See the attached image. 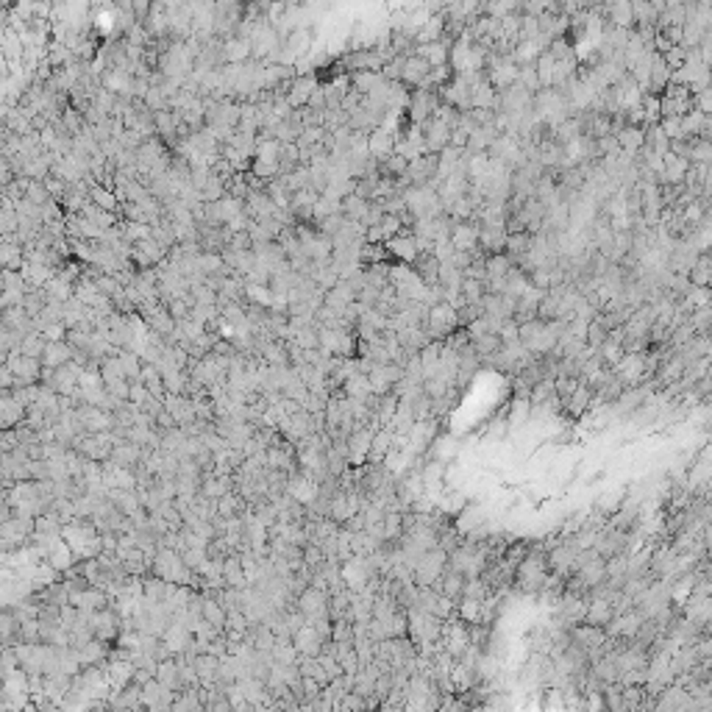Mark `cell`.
<instances>
[{"instance_id": "d4e9b609", "label": "cell", "mask_w": 712, "mask_h": 712, "mask_svg": "<svg viewBox=\"0 0 712 712\" xmlns=\"http://www.w3.org/2000/svg\"><path fill=\"white\" fill-rule=\"evenodd\" d=\"M150 398H153V392L148 390V384H145V381H131V392H128V401H131V404L145 407Z\"/></svg>"}, {"instance_id": "4316f807", "label": "cell", "mask_w": 712, "mask_h": 712, "mask_svg": "<svg viewBox=\"0 0 712 712\" xmlns=\"http://www.w3.org/2000/svg\"><path fill=\"white\" fill-rule=\"evenodd\" d=\"M618 142L623 145V148H629V150H635V148H640L643 145V137H640V131H635V128H626L621 137H618Z\"/></svg>"}, {"instance_id": "8fae6325", "label": "cell", "mask_w": 712, "mask_h": 712, "mask_svg": "<svg viewBox=\"0 0 712 712\" xmlns=\"http://www.w3.org/2000/svg\"><path fill=\"white\" fill-rule=\"evenodd\" d=\"M192 662H195V668H198L200 684H220V662H223V657H215V654L203 651V654H198Z\"/></svg>"}, {"instance_id": "ba28073f", "label": "cell", "mask_w": 712, "mask_h": 712, "mask_svg": "<svg viewBox=\"0 0 712 712\" xmlns=\"http://www.w3.org/2000/svg\"><path fill=\"white\" fill-rule=\"evenodd\" d=\"M73 356L75 348L67 339H50L47 348H45V356H42V365L45 368H62V365H70Z\"/></svg>"}, {"instance_id": "603a6c76", "label": "cell", "mask_w": 712, "mask_h": 712, "mask_svg": "<svg viewBox=\"0 0 712 712\" xmlns=\"http://www.w3.org/2000/svg\"><path fill=\"white\" fill-rule=\"evenodd\" d=\"M387 451H390V431H375L373 446H371V453H368V459H371V462H384Z\"/></svg>"}, {"instance_id": "9a60e30c", "label": "cell", "mask_w": 712, "mask_h": 712, "mask_svg": "<svg viewBox=\"0 0 712 712\" xmlns=\"http://www.w3.org/2000/svg\"><path fill=\"white\" fill-rule=\"evenodd\" d=\"M507 239H509V234L501 225H485L479 231V245L485 251H490V254H504L507 251Z\"/></svg>"}, {"instance_id": "7402d4cb", "label": "cell", "mask_w": 712, "mask_h": 712, "mask_svg": "<svg viewBox=\"0 0 712 712\" xmlns=\"http://www.w3.org/2000/svg\"><path fill=\"white\" fill-rule=\"evenodd\" d=\"M404 512H395V509H390L387 515H384V537L387 540H398V534H401V529H404Z\"/></svg>"}, {"instance_id": "cb8c5ba5", "label": "cell", "mask_w": 712, "mask_h": 712, "mask_svg": "<svg viewBox=\"0 0 712 712\" xmlns=\"http://www.w3.org/2000/svg\"><path fill=\"white\" fill-rule=\"evenodd\" d=\"M590 398H593V395H590L587 384H579V387L573 390V395L567 398V401H570V404H567V407H570V412L579 414L582 409H587V401H590Z\"/></svg>"}, {"instance_id": "6da1fadb", "label": "cell", "mask_w": 712, "mask_h": 712, "mask_svg": "<svg viewBox=\"0 0 712 712\" xmlns=\"http://www.w3.org/2000/svg\"><path fill=\"white\" fill-rule=\"evenodd\" d=\"M6 365L11 368V373L17 375V387H26V384H39L42 381V359H34V356H26L20 351H11L6 356Z\"/></svg>"}, {"instance_id": "52a82bcc", "label": "cell", "mask_w": 712, "mask_h": 712, "mask_svg": "<svg viewBox=\"0 0 712 712\" xmlns=\"http://www.w3.org/2000/svg\"><path fill=\"white\" fill-rule=\"evenodd\" d=\"M293 643H295V648L300 651V657H320V651L326 645V638L315 629V623L306 621L298 632L293 635Z\"/></svg>"}, {"instance_id": "ffe728a7", "label": "cell", "mask_w": 712, "mask_h": 712, "mask_svg": "<svg viewBox=\"0 0 712 712\" xmlns=\"http://www.w3.org/2000/svg\"><path fill=\"white\" fill-rule=\"evenodd\" d=\"M242 507H245L242 492H239V490H231V492H225L223 498L217 501V515H220V518H234L237 512H245Z\"/></svg>"}, {"instance_id": "d6986e66", "label": "cell", "mask_w": 712, "mask_h": 712, "mask_svg": "<svg viewBox=\"0 0 712 712\" xmlns=\"http://www.w3.org/2000/svg\"><path fill=\"white\" fill-rule=\"evenodd\" d=\"M609 17L621 28L632 26L635 23V3L632 0H609Z\"/></svg>"}, {"instance_id": "44dd1931", "label": "cell", "mask_w": 712, "mask_h": 712, "mask_svg": "<svg viewBox=\"0 0 712 712\" xmlns=\"http://www.w3.org/2000/svg\"><path fill=\"white\" fill-rule=\"evenodd\" d=\"M587 623H593V626H604V623H609L612 621V601H593V606L587 609Z\"/></svg>"}, {"instance_id": "3957f363", "label": "cell", "mask_w": 712, "mask_h": 712, "mask_svg": "<svg viewBox=\"0 0 712 712\" xmlns=\"http://www.w3.org/2000/svg\"><path fill=\"white\" fill-rule=\"evenodd\" d=\"M75 414H78V420H81L84 431L98 434V431H109V429H114V412L103 409V407H95V404H78V407H75Z\"/></svg>"}, {"instance_id": "7c38bea8", "label": "cell", "mask_w": 712, "mask_h": 712, "mask_svg": "<svg viewBox=\"0 0 712 712\" xmlns=\"http://www.w3.org/2000/svg\"><path fill=\"white\" fill-rule=\"evenodd\" d=\"M315 89H317L315 78H309V75H295V78L290 81V92H287V101H290V106H293V109H300V106H306Z\"/></svg>"}, {"instance_id": "484cf974", "label": "cell", "mask_w": 712, "mask_h": 712, "mask_svg": "<svg viewBox=\"0 0 712 712\" xmlns=\"http://www.w3.org/2000/svg\"><path fill=\"white\" fill-rule=\"evenodd\" d=\"M638 629H640L638 615H626V618H621V621H618V626H615L612 632H621V635H635Z\"/></svg>"}, {"instance_id": "9c48e42d", "label": "cell", "mask_w": 712, "mask_h": 712, "mask_svg": "<svg viewBox=\"0 0 712 712\" xmlns=\"http://www.w3.org/2000/svg\"><path fill=\"white\" fill-rule=\"evenodd\" d=\"M518 579H521V587L524 590H540L543 584H546V565H543V560L537 557H529L524 565H521V570H518Z\"/></svg>"}, {"instance_id": "ac0fdd59", "label": "cell", "mask_w": 712, "mask_h": 712, "mask_svg": "<svg viewBox=\"0 0 712 712\" xmlns=\"http://www.w3.org/2000/svg\"><path fill=\"white\" fill-rule=\"evenodd\" d=\"M89 200L98 203V206L106 209V212H117V209L123 206L120 198H117V192H112V187H106V184H92V189H89Z\"/></svg>"}, {"instance_id": "7a4b0ae2", "label": "cell", "mask_w": 712, "mask_h": 712, "mask_svg": "<svg viewBox=\"0 0 712 712\" xmlns=\"http://www.w3.org/2000/svg\"><path fill=\"white\" fill-rule=\"evenodd\" d=\"M329 599H332V596H329L326 590L309 584V587L300 590V596L295 599V606L306 615V621H317V618L329 615Z\"/></svg>"}, {"instance_id": "5b68a950", "label": "cell", "mask_w": 712, "mask_h": 712, "mask_svg": "<svg viewBox=\"0 0 712 712\" xmlns=\"http://www.w3.org/2000/svg\"><path fill=\"white\" fill-rule=\"evenodd\" d=\"M446 570V554L443 551H431V554H423V560L414 565V576H417V584L420 587H431Z\"/></svg>"}, {"instance_id": "30bf717a", "label": "cell", "mask_w": 712, "mask_h": 712, "mask_svg": "<svg viewBox=\"0 0 712 712\" xmlns=\"http://www.w3.org/2000/svg\"><path fill=\"white\" fill-rule=\"evenodd\" d=\"M164 409L179 420V426H189L192 420H198L189 395H173V392H167V395H164Z\"/></svg>"}, {"instance_id": "e0dca14e", "label": "cell", "mask_w": 712, "mask_h": 712, "mask_svg": "<svg viewBox=\"0 0 712 712\" xmlns=\"http://www.w3.org/2000/svg\"><path fill=\"white\" fill-rule=\"evenodd\" d=\"M417 56H423L431 67H446V59H448V42L446 39H437V42H426L414 50Z\"/></svg>"}, {"instance_id": "8992f818", "label": "cell", "mask_w": 712, "mask_h": 712, "mask_svg": "<svg viewBox=\"0 0 712 712\" xmlns=\"http://www.w3.org/2000/svg\"><path fill=\"white\" fill-rule=\"evenodd\" d=\"M373 437H375V429H368L365 423L356 426V429L351 431V437H348V459H351V465L368 459L371 446H373Z\"/></svg>"}, {"instance_id": "4fadbf2b", "label": "cell", "mask_w": 712, "mask_h": 712, "mask_svg": "<svg viewBox=\"0 0 712 712\" xmlns=\"http://www.w3.org/2000/svg\"><path fill=\"white\" fill-rule=\"evenodd\" d=\"M47 563L53 565L59 573H67V570H73L75 565H78V557H75V551L70 548V543L62 537L59 543H53L50 546V554H47Z\"/></svg>"}, {"instance_id": "2e32d148", "label": "cell", "mask_w": 712, "mask_h": 712, "mask_svg": "<svg viewBox=\"0 0 712 712\" xmlns=\"http://www.w3.org/2000/svg\"><path fill=\"white\" fill-rule=\"evenodd\" d=\"M451 245H453V251H459V254H468V251H473L476 245H479V231L473 228V225H453V234H451Z\"/></svg>"}, {"instance_id": "5bb4252c", "label": "cell", "mask_w": 712, "mask_h": 712, "mask_svg": "<svg viewBox=\"0 0 712 712\" xmlns=\"http://www.w3.org/2000/svg\"><path fill=\"white\" fill-rule=\"evenodd\" d=\"M431 73V64L423 59V56H407L404 59V73H401V81L404 84H412V86H423V81H426V75Z\"/></svg>"}, {"instance_id": "277c9868", "label": "cell", "mask_w": 712, "mask_h": 712, "mask_svg": "<svg viewBox=\"0 0 712 712\" xmlns=\"http://www.w3.org/2000/svg\"><path fill=\"white\" fill-rule=\"evenodd\" d=\"M456 320H459L456 306L448 303V300H440V303H434V306L429 309L426 329L431 332V337H440V334H446V332H451V329L456 326Z\"/></svg>"}]
</instances>
